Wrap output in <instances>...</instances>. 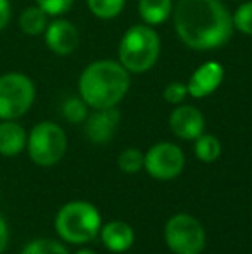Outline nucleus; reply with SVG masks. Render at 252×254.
Listing matches in <instances>:
<instances>
[{
  "instance_id": "f257e3e1",
  "label": "nucleus",
  "mask_w": 252,
  "mask_h": 254,
  "mask_svg": "<svg viewBox=\"0 0 252 254\" xmlns=\"http://www.w3.org/2000/svg\"><path fill=\"white\" fill-rule=\"evenodd\" d=\"M171 16L176 37L192 51H216L235 30L232 12L221 0H178Z\"/></svg>"
},
{
  "instance_id": "f03ea898",
  "label": "nucleus",
  "mask_w": 252,
  "mask_h": 254,
  "mask_svg": "<svg viewBox=\"0 0 252 254\" xmlns=\"http://www.w3.org/2000/svg\"><path fill=\"white\" fill-rule=\"evenodd\" d=\"M130 73L119 61L101 59L90 63L78 78V95L90 109L116 107L130 90Z\"/></svg>"
},
{
  "instance_id": "7ed1b4c3",
  "label": "nucleus",
  "mask_w": 252,
  "mask_h": 254,
  "mask_svg": "<svg viewBox=\"0 0 252 254\" xmlns=\"http://www.w3.org/2000/svg\"><path fill=\"white\" fill-rule=\"evenodd\" d=\"M161 56V37L145 23L128 28L119 40L118 57L121 66L130 74H142L151 71Z\"/></svg>"
},
{
  "instance_id": "20e7f679",
  "label": "nucleus",
  "mask_w": 252,
  "mask_h": 254,
  "mask_svg": "<svg viewBox=\"0 0 252 254\" xmlns=\"http://www.w3.org/2000/svg\"><path fill=\"white\" fill-rule=\"evenodd\" d=\"M102 227L101 213L87 201H71L55 216V232L64 242L87 244L99 235Z\"/></svg>"
},
{
  "instance_id": "39448f33",
  "label": "nucleus",
  "mask_w": 252,
  "mask_h": 254,
  "mask_svg": "<svg viewBox=\"0 0 252 254\" xmlns=\"http://www.w3.org/2000/svg\"><path fill=\"white\" fill-rule=\"evenodd\" d=\"M37 99L35 81L21 71L0 74V121L19 120L33 107Z\"/></svg>"
},
{
  "instance_id": "423d86ee",
  "label": "nucleus",
  "mask_w": 252,
  "mask_h": 254,
  "mask_svg": "<svg viewBox=\"0 0 252 254\" xmlns=\"http://www.w3.org/2000/svg\"><path fill=\"white\" fill-rule=\"evenodd\" d=\"M26 151L30 159L38 166H54L67 151V137L54 121H40L28 133Z\"/></svg>"
},
{
  "instance_id": "0eeeda50",
  "label": "nucleus",
  "mask_w": 252,
  "mask_h": 254,
  "mask_svg": "<svg viewBox=\"0 0 252 254\" xmlns=\"http://www.w3.org/2000/svg\"><path fill=\"white\" fill-rule=\"evenodd\" d=\"M164 241L175 254H201L205 248V232L194 216L178 213L166 223Z\"/></svg>"
},
{
  "instance_id": "6e6552de",
  "label": "nucleus",
  "mask_w": 252,
  "mask_h": 254,
  "mask_svg": "<svg viewBox=\"0 0 252 254\" xmlns=\"http://www.w3.org/2000/svg\"><path fill=\"white\" fill-rule=\"evenodd\" d=\"M144 168L155 180H173L178 175H182L185 168V154L176 144L159 142L145 152Z\"/></svg>"
},
{
  "instance_id": "1a4fd4ad",
  "label": "nucleus",
  "mask_w": 252,
  "mask_h": 254,
  "mask_svg": "<svg viewBox=\"0 0 252 254\" xmlns=\"http://www.w3.org/2000/svg\"><path fill=\"white\" fill-rule=\"evenodd\" d=\"M44 40L52 54L59 57H67L80 45V31L76 24H73L69 19L57 16L49 21L44 31Z\"/></svg>"
},
{
  "instance_id": "9d476101",
  "label": "nucleus",
  "mask_w": 252,
  "mask_h": 254,
  "mask_svg": "<svg viewBox=\"0 0 252 254\" xmlns=\"http://www.w3.org/2000/svg\"><path fill=\"white\" fill-rule=\"evenodd\" d=\"M225 80V67L218 61H205L190 74L187 81L189 95L194 99H205L214 94Z\"/></svg>"
},
{
  "instance_id": "9b49d317",
  "label": "nucleus",
  "mask_w": 252,
  "mask_h": 254,
  "mask_svg": "<svg viewBox=\"0 0 252 254\" xmlns=\"http://www.w3.org/2000/svg\"><path fill=\"white\" fill-rule=\"evenodd\" d=\"M121 114L118 107H107V109H94L88 113L85 125V135L94 144H107L114 137V131L119 125Z\"/></svg>"
},
{
  "instance_id": "f8f14e48",
  "label": "nucleus",
  "mask_w": 252,
  "mask_h": 254,
  "mask_svg": "<svg viewBox=\"0 0 252 254\" xmlns=\"http://www.w3.org/2000/svg\"><path fill=\"white\" fill-rule=\"evenodd\" d=\"M169 128L182 140H195V138L204 133V114L195 106L180 104L169 114Z\"/></svg>"
},
{
  "instance_id": "ddd939ff",
  "label": "nucleus",
  "mask_w": 252,
  "mask_h": 254,
  "mask_svg": "<svg viewBox=\"0 0 252 254\" xmlns=\"http://www.w3.org/2000/svg\"><path fill=\"white\" fill-rule=\"evenodd\" d=\"M99 234L102 237V244L112 253H125L135 242L133 228L125 221H109L101 227Z\"/></svg>"
},
{
  "instance_id": "4468645a",
  "label": "nucleus",
  "mask_w": 252,
  "mask_h": 254,
  "mask_svg": "<svg viewBox=\"0 0 252 254\" xmlns=\"http://www.w3.org/2000/svg\"><path fill=\"white\" fill-rule=\"evenodd\" d=\"M26 130L16 120L0 121V156H17L26 149Z\"/></svg>"
},
{
  "instance_id": "2eb2a0df",
  "label": "nucleus",
  "mask_w": 252,
  "mask_h": 254,
  "mask_svg": "<svg viewBox=\"0 0 252 254\" xmlns=\"http://www.w3.org/2000/svg\"><path fill=\"white\" fill-rule=\"evenodd\" d=\"M173 0H138V16L149 26L164 24L173 14Z\"/></svg>"
},
{
  "instance_id": "dca6fc26",
  "label": "nucleus",
  "mask_w": 252,
  "mask_h": 254,
  "mask_svg": "<svg viewBox=\"0 0 252 254\" xmlns=\"http://www.w3.org/2000/svg\"><path fill=\"white\" fill-rule=\"evenodd\" d=\"M49 17L50 16L35 3V5H30L21 10L17 24H19V30L28 37H40V35H44L45 28L50 21Z\"/></svg>"
},
{
  "instance_id": "f3484780",
  "label": "nucleus",
  "mask_w": 252,
  "mask_h": 254,
  "mask_svg": "<svg viewBox=\"0 0 252 254\" xmlns=\"http://www.w3.org/2000/svg\"><path fill=\"white\" fill-rule=\"evenodd\" d=\"M194 144V154L202 163H214L221 156V142L218 137L211 133H202L201 137L195 138Z\"/></svg>"
},
{
  "instance_id": "a211bd4d",
  "label": "nucleus",
  "mask_w": 252,
  "mask_h": 254,
  "mask_svg": "<svg viewBox=\"0 0 252 254\" xmlns=\"http://www.w3.org/2000/svg\"><path fill=\"white\" fill-rule=\"evenodd\" d=\"M126 0H87V7L97 19L111 21L123 12Z\"/></svg>"
},
{
  "instance_id": "6ab92c4d",
  "label": "nucleus",
  "mask_w": 252,
  "mask_h": 254,
  "mask_svg": "<svg viewBox=\"0 0 252 254\" xmlns=\"http://www.w3.org/2000/svg\"><path fill=\"white\" fill-rule=\"evenodd\" d=\"M88 109H90V107L87 106V102H85L80 95H74V97H67L66 101L62 102L61 113L67 123L80 125L87 120Z\"/></svg>"
},
{
  "instance_id": "aec40b11",
  "label": "nucleus",
  "mask_w": 252,
  "mask_h": 254,
  "mask_svg": "<svg viewBox=\"0 0 252 254\" xmlns=\"http://www.w3.org/2000/svg\"><path fill=\"white\" fill-rule=\"evenodd\" d=\"M144 163H145V154L142 151L135 147H130V149H125L118 157V166L123 173H128V175H135L144 168Z\"/></svg>"
},
{
  "instance_id": "412c9836",
  "label": "nucleus",
  "mask_w": 252,
  "mask_h": 254,
  "mask_svg": "<svg viewBox=\"0 0 252 254\" xmlns=\"http://www.w3.org/2000/svg\"><path fill=\"white\" fill-rule=\"evenodd\" d=\"M233 28L242 35L252 37V0H244L232 14Z\"/></svg>"
},
{
  "instance_id": "4be33fe9",
  "label": "nucleus",
  "mask_w": 252,
  "mask_h": 254,
  "mask_svg": "<svg viewBox=\"0 0 252 254\" xmlns=\"http://www.w3.org/2000/svg\"><path fill=\"white\" fill-rule=\"evenodd\" d=\"M21 254H69V251L57 241H52V239H37V241H31L21 251Z\"/></svg>"
},
{
  "instance_id": "5701e85b",
  "label": "nucleus",
  "mask_w": 252,
  "mask_h": 254,
  "mask_svg": "<svg viewBox=\"0 0 252 254\" xmlns=\"http://www.w3.org/2000/svg\"><path fill=\"white\" fill-rule=\"evenodd\" d=\"M162 97H164V101L168 104L180 106V104H183V101L189 97L187 83H183V81H171V83L166 85L164 92H162Z\"/></svg>"
},
{
  "instance_id": "b1692460",
  "label": "nucleus",
  "mask_w": 252,
  "mask_h": 254,
  "mask_svg": "<svg viewBox=\"0 0 252 254\" xmlns=\"http://www.w3.org/2000/svg\"><path fill=\"white\" fill-rule=\"evenodd\" d=\"M35 3L38 7H42L50 17H57L69 12L74 0H35Z\"/></svg>"
},
{
  "instance_id": "393cba45",
  "label": "nucleus",
  "mask_w": 252,
  "mask_h": 254,
  "mask_svg": "<svg viewBox=\"0 0 252 254\" xmlns=\"http://www.w3.org/2000/svg\"><path fill=\"white\" fill-rule=\"evenodd\" d=\"M12 19V5L9 0H0V33L9 26Z\"/></svg>"
},
{
  "instance_id": "a878e982",
  "label": "nucleus",
  "mask_w": 252,
  "mask_h": 254,
  "mask_svg": "<svg viewBox=\"0 0 252 254\" xmlns=\"http://www.w3.org/2000/svg\"><path fill=\"white\" fill-rule=\"evenodd\" d=\"M7 242H9V228H7L5 220L0 216V254L5 251Z\"/></svg>"
},
{
  "instance_id": "bb28decb",
  "label": "nucleus",
  "mask_w": 252,
  "mask_h": 254,
  "mask_svg": "<svg viewBox=\"0 0 252 254\" xmlns=\"http://www.w3.org/2000/svg\"><path fill=\"white\" fill-rule=\"evenodd\" d=\"M74 254H95L92 249H80V251H76Z\"/></svg>"
}]
</instances>
